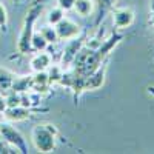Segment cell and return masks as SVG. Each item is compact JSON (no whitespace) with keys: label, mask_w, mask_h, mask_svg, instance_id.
Instances as JSON below:
<instances>
[{"label":"cell","mask_w":154,"mask_h":154,"mask_svg":"<svg viewBox=\"0 0 154 154\" xmlns=\"http://www.w3.org/2000/svg\"><path fill=\"white\" fill-rule=\"evenodd\" d=\"M57 136H59V131L54 125H51V123L37 125L32 130V143L37 151L51 152L56 149Z\"/></svg>","instance_id":"cell-3"},{"label":"cell","mask_w":154,"mask_h":154,"mask_svg":"<svg viewBox=\"0 0 154 154\" xmlns=\"http://www.w3.org/2000/svg\"><path fill=\"white\" fill-rule=\"evenodd\" d=\"M111 12L112 25L117 31H125L134 23V11L131 8H114Z\"/></svg>","instance_id":"cell-6"},{"label":"cell","mask_w":154,"mask_h":154,"mask_svg":"<svg viewBox=\"0 0 154 154\" xmlns=\"http://www.w3.org/2000/svg\"><path fill=\"white\" fill-rule=\"evenodd\" d=\"M31 82H32V75H16L11 89L16 93H26L31 89Z\"/></svg>","instance_id":"cell-14"},{"label":"cell","mask_w":154,"mask_h":154,"mask_svg":"<svg viewBox=\"0 0 154 154\" xmlns=\"http://www.w3.org/2000/svg\"><path fill=\"white\" fill-rule=\"evenodd\" d=\"M0 28L3 31L8 29V12H6V8L3 6L2 2H0Z\"/></svg>","instance_id":"cell-20"},{"label":"cell","mask_w":154,"mask_h":154,"mask_svg":"<svg viewBox=\"0 0 154 154\" xmlns=\"http://www.w3.org/2000/svg\"><path fill=\"white\" fill-rule=\"evenodd\" d=\"M14 79H16L14 72H11L9 69L0 66V93L3 94L6 91H11L12 83H14Z\"/></svg>","instance_id":"cell-11"},{"label":"cell","mask_w":154,"mask_h":154,"mask_svg":"<svg viewBox=\"0 0 154 154\" xmlns=\"http://www.w3.org/2000/svg\"><path fill=\"white\" fill-rule=\"evenodd\" d=\"M40 32L43 34V37L48 40V43H56L59 42V35H57V31H56V26L54 25H46V26H43L40 29Z\"/></svg>","instance_id":"cell-17"},{"label":"cell","mask_w":154,"mask_h":154,"mask_svg":"<svg viewBox=\"0 0 154 154\" xmlns=\"http://www.w3.org/2000/svg\"><path fill=\"white\" fill-rule=\"evenodd\" d=\"M54 26H56V31L59 35V40H71V38L82 34V28L79 25L69 19H66V17H63Z\"/></svg>","instance_id":"cell-8"},{"label":"cell","mask_w":154,"mask_h":154,"mask_svg":"<svg viewBox=\"0 0 154 154\" xmlns=\"http://www.w3.org/2000/svg\"><path fill=\"white\" fill-rule=\"evenodd\" d=\"M94 6H96L94 0H75L72 9H74L79 16H82V17H88V16H91V14H93Z\"/></svg>","instance_id":"cell-12"},{"label":"cell","mask_w":154,"mask_h":154,"mask_svg":"<svg viewBox=\"0 0 154 154\" xmlns=\"http://www.w3.org/2000/svg\"><path fill=\"white\" fill-rule=\"evenodd\" d=\"M86 45V34L83 32L82 35H77L71 40H68V43L65 45V49H63V54H62V68L65 69L69 65H72L77 54L80 53V49Z\"/></svg>","instance_id":"cell-4"},{"label":"cell","mask_w":154,"mask_h":154,"mask_svg":"<svg viewBox=\"0 0 154 154\" xmlns=\"http://www.w3.org/2000/svg\"><path fill=\"white\" fill-rule=\"evenodd\" d=\"M12 2H14L16 5H20V3H23V2H25V0H12Z\"/></svg>","instance_id":"cell-25"},{"label":"cell","mask_w":154,"mask_h":154,"mask_svg":"<svg viewBox=\"0 0 154 154\" xmlns=\"http://www.w3.org/2000/svg\"><path fill=\"white\" fill-rule=\"evenodd\" d=\"M48 40L43 37V34L42 32H34L32 34V38H31V48H32V51H45L46 48H48Z\"/></svg>","instance_id":"cell-15"},{"label":"cell","mask_w":154,"mask_h":154,"mask_svg":"<svg viewBox=\"0 0 154 154\" xmlns=\"http://www.w3.org/2000/svg\"><path fill=\"white\" fill-rule=\"evenodd\" d=\"M74 2L75 0H57V6L62 8L63 11H69L74 8Z\"/></svg>","instance_id":"cell-21"},{"label":"cell","mask_w":154,"mask_h":154,"mask_svg":"<svg viewBox=\"0 0 154 154\" xmlns=\"http://www.w3.org/2000/svg\"><path fill=\"white\" fill-rule=\"evenodd\" d=\"M51 88L49 79H48V72L46 71H37L32 74V82H31V91L34 93H45Z\"/></svg>","instance_id":"cell-9"},{"label":"cell","mask_w":154,"mask_h":154,"mask_svg":"<svg viewBox=\"0 0 154 154\" xmlns=\"http://www.w3.org/2000/svg\"><path fill=\"white\" fill-rule=\"evenodd\" d=\"M20 152L16 146H12L11 143H8L3 137H0V154H16Z\"/></svg>","instance_id":"cell-19"},{"label":"cell","mask_w":154,"mask_h":154,"mask_svg":"<svg viewBox=\"0 0 154 154\" xmlns=\"http://www.w3.org/2000/svg\"><path fill=\"white\" fill-rule=\"evenodd\" d=\"M0 137H3L8 143H11L12 146H16L22 154L28 152V145L26 140L22 136V133L14 128L11 123H0Z\"/></svg>","instance_id":"cell-5"},{"label":"cell","mask_w":154,"mask_h":154,"mask_svg":"<svg viewBox=\"0 0 154 154\" xmlns=\"http://www.w3.org/2000/svg\"><path fill=\"white\" fill-rule=\"evenodd\" d=\"M148 23L154 26V2H152V5H151V12H149V20H148Z\"/></svg>","instance_id":"cell-23"},{"label":"cell","mask_w":154,"mask_h":154,"mask_svg":"<svg viewBox=\"0 0 154 154\" xmlns=\"http://www.w3.org/2000/svg\"><path fill=\"white\" fill-rule=\"evenodd\" d=\"M51 66V56L43 51H38V53L31 59V68L34 72L37 71H46Z\"/></svg>","instance_id":"cell-10"},{"label":"cell","mask_w":154,"mask_h":154,"mask_svg":"<svg viewBox=\"0 0 154 154\" xmlns=\"http://www.w3.org/2000/svg\"><path fill=\"white\" fill-rule=\"evenodd\" d=\"M43 2L45 0H34L26 11V16H25V20H23V25H22V31H20V35H19V42H17L19 54L32 53L31 38H32V34H34V25H35L38 16H40L42 11H43Z\"/></svg>","instance_id":"cell-2"},{"label":"cell","mask_w":154,"mask_h":154,"mask_svg":"<svg viewBox=\"0 0 154 154\" xmlns=\"http://www.w3.org/2000/svg\"><path fill=\"white\" fill-rule=\"evenodd\" d=\"M148 93L154 96V86H148Z\"/></svg>","instance_id":"cell-24"},{"label":"cell","mask_w":154,"mask_h":154,"mask_svg":"<svg viewBox=\"0 0 154 154\" xmlns=\"http://www.w3.org/2000/svg\"><path fill=\"white\" fill-rule=\"evenodd\" d=\"M45 111H48V108H32V106L19 105V106L6 108V111L3 114L9 122H22V120L31 119L32 112H45Z\"/></svg>","instance_id":"cell-7"},{"label":"cell","mask_w":154,"mask_h":154,"mask_svg":"<svg viewBox=\"0 0 154 154\" xmlns=\"http://www.w3.org/2000/svg\"><path fill=\"white\" fill-rule=\"evenodd\" d=\"M125 37H128V34L119 32L117 29H116L99 46H96V48H91V46L85 48L83 46L80 49V53L77 54L74 63H72V65H74V71L82 74V75L93 74L105 60H108L109 54L116 49V46H117Z\"/></svg>","instance_id":"cell-1"},{"label":"cell","mask_w":154,"mask_h":154,"mask_svg":"<svg viewBox=\"0 0 154 154\" xmlns=\"http://www.w3.org/2000/svg\"><path fill=\"white\" fill-rule=\"evenodd\" d=\"M119 0H97V5H99V12H97V17H96V26L105 19V16L108 12H111L116 6Z\"/></svg>","instance_id":"cell-13"},{"label":"cell","mask_w":154,"mask_h":154,"mask_svg":"<svg viewBox=\"0 0 154 154\" xmlns=\"http://www.w3.org/2000/svg\"><path fill=\"white\" fill-rule=\"evenodd\" d=\"M63 17H65V11H63L62 8H53V9H51L49 12H48V23L49 25H57Z\"/></svg>","instance_id":"cell-18"},{"label":"cell","mask_w":154,"mask_h":154,"mask_svg":"<svg viewBox=\"0 0 154 154\" xmlns=\"http://www.w3.org/2000/svg\"><path fill=\"white\" fill-rule=\"evenodd\" d=\"M46 72H48L49 85L53 86L54 83H59V80L62 79V75H63V72H65V69H63L60 65H53V66H49L46 69Z\"/></svg>","instance_id":"cell-16"},{"label":"cell","mask_w":154,"mask_h":154,"mask_svg":"<svg viewBox=\"0 0 154 154\" xmlns=\"http://www.w3.org/2000/svg\"><path fill=\"white\" fill-rule=\"evenodd\" d=\"M6 108H8V105H6V99L2 96V93H0V112H5L6 111Z\"/></svg>","instance_id":"cell-22"}]
</instances>
